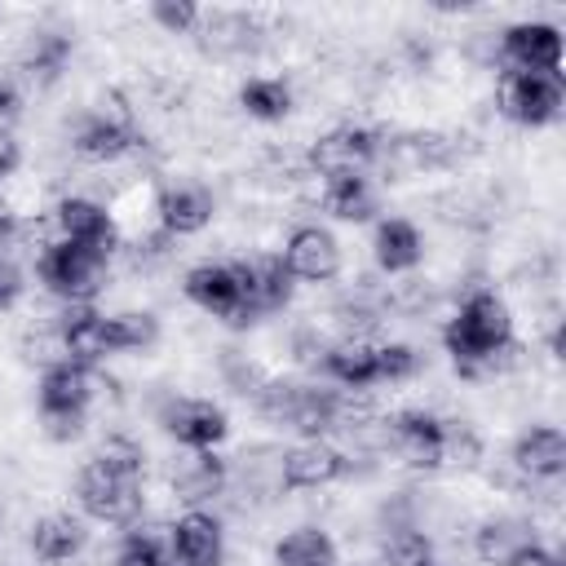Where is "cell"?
Masks as SVG:
<instances>
[{"label": "cell", "mask_w": 566, "mask_h": 566, "mask_svg": "<svg viewBox=\"0 0 566 566\" xmlns=\"http://www.w3.org/2000/svg\"><path fill=\"white\" fill-rule=\"evenodd\" d=\"M513 340V310L491 287H473L442 327V345L455 358V371L482 380V367Z\"/></svg>", "instance_id": "cell-1"}, {"label": "cell", "mask_w": 566, "mask_h": 566, "mask_svg": "<svg viewBox=\"0 0 566 566\" xmlns=\"http://www.w3.org/2000/svg\"><path fill=\"white\" fill-rule=\"evenodd\" d=\"M252 402H256V411L270 424L296 429L301 438H327V433H336V389H327V385L265 380Z\"/></svg>", "instance_id": "cell-2"}, {"label": "cell", "mask_w": 566, "mask_h": 566, "mask_svg": "<svg viewBox=\"0 0 566 566\" xmlns=\"http://www.w3.org/2000/svg\"><path fill=\"white\" fill-rule=\"evenodd\" d=\"M35 274L62 305H93V296L111 279V256L80 243H53L35 252Z\"/></svg>", "instance_id": "cell-3"}, {"label": "cell", "mask_w": 566, "mask_h": 566, "mask_svg": "<svg viewBox=\"0 0 566 566\" xmlns=\"http://www.w3.org/2000/svg\"><path fill=\"white\" fill-rule=\"evenodd\" d=\"M75 504L84 517H93L102 526H137V517L146 509V486H142V478H124V473L106 469L102 460H88L75 478Z\"/></svg>", "instance_id": "cell-4"}, {"label": "cell", "mask_w": 566, "mask_h": 566, "mask_svg": "<svg viewBox=\"0 0 566 566\" xmlns=\"http://www.w3.org/2000/svg\"><path fill=\"white\" fill-rule=\"evenodd\" d=\"M566 84L562 71H504L500 75V111L522 128H544L562 115Z\"/></svg>", "instance_id": "cell-5"}, {"label": "cell", "mask_w": 566, "mask_h": 566, "mask_svg": "<svg viewBox=\"0 0 566 566\" xmlns=\"http://www.w3.org/2000/svg\"><path fill=\"white\" fill-rule=\"evenodd\" d=\"M181 287H186V296L203 314H212V318H221L230 327H252L256 323V314L243 301V283H239L234 261H203V265L186 270V283Z\"/></svg>", "instance_id": "cell-6"}, {"label": "cell", "mask_w": 566, "mask_h": 566, "mask_svg": "<svg viewBox=\"0 0 566 566\" xmlns=\"http://www.w3.org/2000/svg\"><path fill=\"white\" fill-rule=\"evenodd\" d=\"M115 389L97 367H80V363H57L40 376L35 402H40V420L49 416H88V407Z\"/></svg>", "instance_id": "cell-7"}, {"label": "cell", "mask_w": 566, "mask_h": 566, "mask_svg": "<svg viewBox=\"0 0 566 566\" xmlns=\"http://www.w3.org/2000/svg\"><path fill=\"white\" fill-rule=\"evenodd\" d=\"M53 221H57L62 243H80V248H93V252H102V256H115V252L124 248L111 208L97 203V199H88V195H66V199L53 208Z\"/></svg>", "instance_id": "cell-8"}, {"label": "cell", "mask_w": 566, "mask_h": 566, "mask_svg": "<svg viewBox=\"0 0 566 566\" xmlns=\"http://www.w3.org/2000/svg\"><path fill=\"white\" fill-rule=\"evenodd\" d=\"M504 71H562V31L553 22H513L495 40Z\"/></svg>", "instance_id": "cell-9"}, {"label": "cell", "mask_w": 566, "mask_h": 566, "mask_svg": "<svg viewBox=\"0 0 566 566\" xmlns=\"http://www.w3.org/2000/svg\"><path fill=\"white\" fill-rule=\"evenodd\" d=\"M380 150V133L367 124H340L332 133H323L310 146V172L332 177V172H367V164H376Z\"/></svg>", "instance_id": "cell-10"}, {"label": "cell", "mask_w": 566, "mask_h": 566, "mask_svg": "<svg viewBox=\"0 0 566 566\" xmlns=\"http://www.w3.org/2000/svg\"><path fill=\"white\" fill-rule=\"evenodd\" d=\"M345 473V451L327 438H301L292 451L279 455V486L283 491H323Z\"/></svg>", "instance_id": "cell-11"}, {"label": "cell", "mask_w": 566, "mask_h": 566, "mask_svg": "<svg viewBox=\"0 0 566 566\" xmlns=\"http://www.w3.org/2000/svg\"><path fill=\"white\" fill-rule=\"evenodd\" d=\"M226 531L208 509H186L168 526V566H221Z\"/></svg>", "instance_id": "cell-12"}, {"label": "cell", "mask_w": 566, "mask_h": 566, "mask_svg": "<svg viewBox=\"0 0 566 566\" xmlns=\"http://www.w3.org/2000/svg\"><path fill=\"white\" fill-rule=\"evenodd\" d=\"M164 429L186 451H217L221 438L230 433V420H226V411L212 398H168Z\"/></svg>", "instance_id": "cell-13"}, {"label": "cell", "mask_w": 566, "mask_h": 566, "mask_svg": "<svg viewBox=\"0 0 566 566\" xmlns=\"http://www.w3.org/2000/svg\"><path fill=\"white\" fill-rule=\"evenodd\" d=\"M279 256H283L287 274L301 283H327L340 274V243L323 226H296Z\"/></svg>", "instance_id": "cell-14"}, {"label": "cell", "mask_w": 566, "mask_h": 566, "mask_svg": "<svg viewBox=\"0 0 566 566\" xmlns=\"http://www.w3.org/2000/svg\"><path fill=\"white\" fill-rule=\"evenodd\" d=\"M234 270H239V283H243V301H248V310L256 318H265V314H274V310H283L292 301V283L296 279L287 274L279 252H252V256L234 261Z\"/></svg>", "instance_id": "cell-15"}, {"label": "cell", "mask_w": 566, "mask_h": 566, "mask_svg": "<svg viewBox=\"0 0 566 566\" xmlns=\"http://www.w3.org/2000/svg\"><path fill=\"white\" fill-rule=\"evenodd\" d=\"M385 438H389V451L394 460H402L407 469H438V455H442V420L429 416V411H402L394 420H385Z\"/></svg>", "instance_id": "cell-16"}, {"label": "cell", "mask_w": 566, "mask_h": 566, "mask_svg": "<svg viewBox=\"0 0 566 566\" xmlns=\"http://www.w3.org/2000/svg\"><path fill=\"white\" fill-rule=\"evenodd\" d=\"M217 203H212V190L199 186V181H172L155 195V217H159V230L172 234V239H186V234H199L208 221H212Z\"/></svg>", "instance_id": "cell-17"}, {"label": "cell", "mask_w": 566, "mask_h": 566, "mask_svg": "<svg viewBox=\"0 0 566 566\" xmlns=\"http://www.w3.org/2000/svg\"><path fill=\"white\" fill-rule=\"evenodd\" d=\"M57 332H62V345H66V358L80 363V367H97L111 349V323L106 314H97L93 305H62L53 314Z\"/></svg>", "instance_id": "cell-18"}, {"label": "cell", "mask_w": 566, "mask_h": 566, "mask_svg": "<svg viewBox=\"0 0 566 566\" xmlns=\"http://www.w3.org/2000/svg\"><path fill=\"white\" fill-rule=\"evenodd\" d=\"M230 486V464L217 451H186L181 464L172 469V495L186 509H203Z\"/></svg>", "instance_id": "cell-19"}, {"label": "cell", "mask_w": 566, "mask_h": 566, "mask_svg": "<svg viewBox=\"0 0 566 566\" xmlns=\"http://www.w3.org/2000/svg\"><path fill=\"white\" fill-rule=\"evenodd\" d=\"M513 469L531 482H553L566 473V433L557 424H535L513 442Z\"/></svg>", "instance_id": "cell-20"}, {"label": "cell", "mask_w": 566, "mask_h": 566, "mask_svg": "<svg viewBox=\"0 0 566 566\" xmlns=\"http://www.w3.org/2000/svg\"><path fill=\"white\" fill-rule=\"evenodd\" d=\"M137 146H146L142 128H128V124H115L106 115H84L80 128H75V150L93 164H119L124 155H133Z\"/></svg>", "instance_id": "cell-21"}, {"label": "cell", "mask_w": 566, "mask_h": 566, "mask_svg": "<svg viewBox=\"0 0 566 566\" xmlns=\"http://www.w3.org/2000/svg\"><path fill=\"white\" fill-rule=\"evenodd\" d=\"M371 256H376V265H380L385 274H407V270H416L420 256H424V239H420L416 221H407V217H385V221H376Z\"/></svg>", "instance_id": "cell-22"}, {"label": "cell", "mask_w": 566, "mask_h": 566, "mask_svg": "<svg viewBox=\"0 0 566 566\" xmlns=\"http://www.w3.org/2000/svg\"><path fill=\"white\" fill-rule=\"evenodd\" d=\"M318 367L336 389H371L376 385V340H332Z\"/></svg>", "instance_id": "cell-23"}, {"label": "cell", "mask_w": 566, "mask_h": 566, "mask_svg": "<svg viewBox=\"0 0 566 566\" xmlns=\"http://www.w3.org/2000/svg\"><path fill=\"white\" fill-rule=\"evenodd\" d=\"M84 544H88V531H84V522L71 517V513H49V517H40V522L31 526V553H35L40 562H49V566L75 562V557L84 553Z\"/></svg>", "instance_id": "cell-24"}, {"label": "cell", "mask_w": 566, "mask_h": 566, "mask_svg": "<svg viewBox=\"0 0 566 566\" xmlns=\"http://www.w3.org/2000/svg\"><path fill=\"white\" fill-rule=\"evenodd\" d=\"M318 208L332 212L336 221H367L376 212V190H371L367 172H332V177H323Z\"/></svg>", "instance_id": "cell-25"}, {"label": "cell", "mask_w": 566, "mask_h": 566, "mask_svg": "<svg viewBox=\"0 0 566 566\" xmlns=\"http://www.w3.org/2000/svg\"><path fill=\"white\" fill-rule=\"evenodd\" d=\"M239 106L261 124H279L292 111V84L283 75H248L239 84Z\"/></svg>", "instance_id": "cell-26"}, {"label": "cell", "mask_w": 566, "mask_h": 566, "mask_svg": "<svg viewBox=\"0 0 566 566\" xmlns=\"http://www.w3.org/2000/svg\"><path fill=\"white\" fill-rule=\"evenodd\" d=\"M526 544H539V539H535V526L517 522V517H495L473 539V548H478V557L486 566H509V557H517Z\"/></svg>", "instance_id": "cell-27"}, {"label": "cell", "mask_w": 566, "mask_h": 566, "mask_svg": "<svg viewBox=\"0 0 566 566\" xmlns=\"http://www.w3.org/2000/svg\"><path fill=\"white\" fill-rule=\"evenodd\" d=\"M71 62V35L66 31H31L27 49H22V71L35 84H53Z\"/></svg>", "instance_id": "cell-28"}, {"label": "cell", "mask_w": 566, "mask_h": 566, "mask_svg": "<svg viewBox=\"0 0 566 566\" xmlns=\"http://www.w3.org/2000/svg\"><path fill=\"white\" fill-rule=\"evenodd\" d=\"M274 562L279 566H336V544L318 526H296L292 535L279 539Z\"/></svg>", "instance_id": "cell-29"}, {"label": "cell", "mask_w": 566, "mask_h": 566, "mask_svg": "<svg viewBox=\"0 0 566 566\" xmlns=\"http://www.w3.org/2000/svg\"><path fill=\"white\" fill-rule=\"evenodd\" d=\"M106 323H111V349L115 354L150 349L159 340V318L146 310H119V314H106Z\"/></svg>", "instance_id": "cell-30"}, {"label": "cell", "mask_w": 566, "mask_h": 566, "mask_svg": "<svg viewBox=\"0 0 566 566\" xmlns=\"http://www.w3.org/2000/svg\"><path fill=\"white\" fill-rule=\"evenodd\" d=\"M482 460V433L464 420H442V455L438 469H478Z\"/></svg>", "instance_id": "cell-31"}, {"label": "cell", "mask_w": 566, "mask_h": 566, "mask_svg": "<svg viewBox=\"0 0 566 566\" xmlns=\"http://www.w3.org/2000/svg\"><path fill=\"white\" fill-rule=\"evenodd\" d=\"M22 358L35 363L40 371H49V367H57V363H71V358H66V345H62V332H57L53 318L22 332Z\"/></svg>", "instance_id": "cell-32"}, {"label": "cell", "mask_w": 566, "mask_h": 566, "mask_svg": "<svg viewBox=\"0 0 566 566\" xmlns=\"http://www.w3.org/2000/svg\"><path fill=\"white\" fill-rule=\"evenodd\" d=\"M93 460H102L106 469H115V473H124V478H142V473H146V451H142V442L128 438V433H106V438L97 442Z\"/></svg>", "instance_id": "cell-33"}, {"label": "cell", "mask_w": 566, "mask_h": 566, "mask_svg": "<svg viewBox=\"0 0 566 566\" xmlns=\"http://www.w3.org/2000/svg\"><path fill=\"white\" fill-rule=\"evenodd\" d=\"M420 371V354L402 340H376V385H402Z\"/></svg>", "instance_id": "cell-34"}, {"label": "cell", "mask_w": 566, "mask_h": 566, "mask_svg": "<svg viewBox=\"0 0 566 566\" xmlns=\"http://www.w3.org/2000/svg\"><path fill=\"white\" fill-rule=\"evenodd\" d=\"M429 562V535L416 526H394L385 539V566H420Z\"/></svg>", "instance_id": "cell-35"}, {"label": "cell", "mask_w": 566, "mask_h": 566, "mask_svg": "<svg viewBox=\"0 0 566 566\" xmlns=\"http://www.w3.org/2000/svg\"><path fill=\"white\" fill-rule=\"evenodd\" d=\"M150 18H155L168 35H186V31H199L203 9L190 4V0H155V4H150Z\"/></svg>", "instance_id": "cell-36"}, {"label": "cell", "mask_w": 566, "mask_h": 566, "mask_svg": "<svg viewBox=\"0 0 566 566\" xmlns=\"http://www.w3.org/2000/svg\"><path fill=\"white\" fill-rule=\"evenodd\" d=\"M22 292H27V274H22V265H18L13 256L0 252V314L13 310V305L22 301Z\"/></svg>", "instance_id": "cell-37"}, {"label": "cell", "mask_w": 566, "mask_h": 566, "mask_svg": "<svg viewBox=\"0 0 566 566\" xmlns=\"http://www.w3.org/2000/svg\"><path fill=\"white\" fill-rule=\"evenodd\" d=\"M84 424H88V416H49V420H44V433H49L53 442H71V438L84 433Z\"/></svg>", "instance_id": "cell-38"}, {"label": "cell", "mask_w": 566, "mask_h": 566, "mask_svg": "<svg viewBox=\"0 0 566 566\" xmlns=\"http://www.w3.org/2000/svg\"><path fill=\"white\" fill-rule=\"evenodd\" d=\"M509 566H562V557L544 544H526L517 557H509Z\"/></svg>", "instance_id": "cell-39"}, {"label": "cell", "mask_w": 566, "mask_h": 566, "mask_svg": "<svg viewBox=\"0 0 566 566\" xmlns=\"http://www.w3.org/2000/svg\"><path fill=\"white\" fill-rule=\"evenodd\" d=\"M18 115H22V97H18L13 84L0 80V133H9V124H13Z\"/></svg>", "instance_id": "cell-40"}, {"label": "cell", "mask_w": 566, "mask_h": 566, "mask_svg": "<svg viewBox=\"0 0 566 566\" xmlns=\"http://www.w3.org/2000/svg\"><path fill=\"white\" fill-rule=\"evenodd\" d=\"M13 239H22V217L0 199V248H9Z\"/></svg>", "instance_id": "cell-41"}, {"label": "cell", "mask_w": 566, "mask_h": 566, "mask_svg": "<svg viewBox=\"0 0 566 566\" xmlns=\"http://www.w3.org/2000/svg\"><path fill=\"white\" fill-rule=\"evenodd\" d=\"M18 164H22L18 137H13V133H0V177H9V172H13Z\"/></svg>", "instance_id": "cell-42"}, {"label": "cell", "mask_w": 566, "mask_h": 566, "mask_svg": "<svg viewBox=\"0 0 566 566\" xmlns=\"http://www.w3.org/2000/svg\"><path fill=\"white\" fill-rule=\"evenodd\" d=\"M420 566H442V562H433V557H429V562H420Z\"/></svg>", "instance_id": "cell-43"}, {"label": "cell", "mask_w": 566, "mask_h": 566, "mask_svg": "<svg viewBox=\"0 0 566 566\" xmlns=\"http://www.w3.org/2000/svg\"><path fill=\"white\" fill-rule=\"evenodd\" d=\"M0 531H4V513H0Z\"/></svg>", "instance_id": "cell-44"}, {"label": "cell", "mask_w": 566, "mask_h": 566, "mask_svg": "<svg viewBox=\"0 0 566 566\" xmlns=\"http://www.w3.org/2000/svg\"><path fill=\"white\" fill-rule=\"evenodd\" d=\"M159 566H168V562H159Z\"/></svg>", "instance_id": "cell-45"}]
</instances>
